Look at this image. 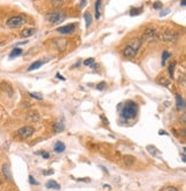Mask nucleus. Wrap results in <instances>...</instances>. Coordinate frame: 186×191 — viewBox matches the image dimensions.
I'll list each match as a JSON object with an SVG mask.
<instances>
[{
    "label": "nucleus",
    "mask_w": 186,
    "mask_h": 191,
    "mask_svg": "<svg viewBox=\"0 0 186 191\" xmlns=\"http://www.w3.org/2000/svg\"><path fill=\"white\" fill-rule=\"evenodd\" d=\"M137 114V104L134 101H128L122 109V117L130 120L133 119Z\"/></svg>",
    "instance_id": "nucleus-1"
},
{
    "label": "nucleus",
    "mask_w": 186,
    "mask_h": 191,
    "mask_svg": "<svg viewBox=\"0 0 186 191\" xmlns=\"http://www.w3.org/2000/svg\"><path fill=\"white\" fill-rule=\"evenodd\" d=\"M25 23V18L23 16H13L7 20L6 24L8 28H12V29H16V28H20L21 25H23Z\"/></svg>",
    "instance_id": "nucleus-2"
},
{
    "label": "nucleus",
    "mask_w": 186,
    "mask_h": 191,
    "mask_svg": "<svg viewBox=\"0 0 186 191\" xmlns=\"http://www.w3.org/2000/svg\"><path fill=\"white\" fill-rule=\"evenodd\" d=\"M33 132H35V129H33L32 127H30V126H24V127L20 128V129L16 131V136L20 137L21 139H26V138H29Z\"/></svg>",
    "instance_id": "nucleus-3"
},
{
    "label": "nucleus",
    "mask_w": 186,
    "mask_h": 191,
    "mask_svg": "<svg viewBox=\"0 0 186 191\" xmlns=\"http://www.w3.org/2000/svg\"><path fill=\"white\" fill-rule=\"evenodd\" d=\"M64 14L62 12H53L47 15V21L51 23H60L61 21L64 20Z\"/></svg>",
    "instance_id": "nucleus-4"
},
{
    "label": "nucleus",
    "mask_w": 186,
    "mask_h": 191,
    "mask_svg": "<svg viewBox=\"0 0 186 191\" xmlns=\"http://www.w3.org/2000/svg\"><path fill=\"white\" fill-rule=\"evenodd\" d=\"M161 39H163L164 42H176L178 39V33L171 30H167L161 35Z\"/></svg>",
    "instance_id": "nucleus-5"
},
{
    "label": "nucleus",
    "mask_w": 186,
    "mask_h": 191,
    "mask_svg": "<svg viewBox=\"0 0 186 191\" xmlns=\"http://www.w3.org/2000/svg\"><path fill=\"white\" fill-rule=\"evenodd\" d=\"M75 29H76V25H75L74 23H71V24H67V25H62V27L58 28L56 31H58L59 33L67 35V33H71V32H74Z\"/></svg>",
    "instance_id": "nucleus-6"
},
{
    "label": "nucleus",
    "mask_w": 186,
    "mask_h": 191,
    "mask_svg": "<svg viewBox=\"0 0 186 191\" xmlns=\"http://www.w3.org/2000/svg\"><path fill=\"white\" fill-rule=\"evenodd\" d=\"M137 53H138V51H136L133 47H131L130 45H128V46H125L124 48H123V55L125 57V58H134L136 55H137Z\"/></svg>",
    "instance_id": "nucleus-7"
},
{
    "label": "nucleus",
    "mask_w": 186,
    "mask_h": 191,
    "mask_svg": "<svg viewBox=\"0 0 186 191\" xmlns=\"http://www.w3.org/2000/svg\"><path fill=\"white\" fill-rule=\"evenodd\" d=\"M155 38H156V31L154 29H147L143 35V39H145L147 42H151Z\"/></svg>",
    "instance_id": "nucleus-8"
},
{
    "label": "nucleus",
    "mask_w": 186,
    "mask_h": 191,
    "mask_svg": "<svg viewBox=\"0 0 186 191\" xmlns=\"http://www.w3.org/2000/svg\"><path fill=\"white\" fill-rule=\"evenodd\" d=\"M1 171H2V174H3L5 179H6L7 181H12V173H10L9 166H8L7 164H3V165H2Z\"/></svg>",
    "instance_id": "nucleus-9"
},
{
    "label": "nucleus",
    "mask_w": 186,
    "mask_h": 191,
    "mask_svg": "<svg viewBox=\"0 0 186 191\" xmlns=\"http://www.w3.org/2000/svg\"><path fill=\"white\" fill-rule=\"evenodd\" d=\"M101 3L102 0H95V6H94V13H95V18L99 20L101 16Z\"/></svg>",
    "instance_id": "nucleus-10"
},
{
    "label": "nucleus",
    "mask_w": 186,
    "mask_h": 191,
    "mask_svg": "<svg viewBox=\"0 0 186 191\" xmlns=\"http://www.w3.org/2000/svg\"><path fill=\"white\" fill-rule=\"evenodd\" d=\"M48 60H46V61H40V60H38V61H35L29 68H28V72H32V70H36V69H38V68H40L44 63H46Z\"/></svg>",
    "instance_id": "nucleus-11"
},
{
    "label": "nucleus",
    "mask_w": 186,
    "mask_h": 191,
    "mask_svg": "<svg viewBox=\"0 0 186 191\" xmlns=\"http://www.w3.org/2000/svg\"><path fill=\"white\" fill-rule=\"evenodd\" d=\"M176 102H177V109H184L185 108V101L183 99V97L179 95H176Z\"/></svg>",
    "instance_id": "nucleus-12"
},
{
    "label": "nucleus",
    "mask_w": 186,
    "mask_h": 191,
    "mask_svg": "<svg viewBox=\"0 0 186 191\" xmlns=\"http://www.w3.org/2000/svg\"><path fill=\"white\" fill-rule=\"evenodd\" d=\"M141 44H143V40L139 39V38H136V39H133L129 45H130L131 47H133L136 51H138V50L141 47Z\"/></svg>",
    "instance_id": "nucleus-13"
},
{
    "label": "nucleus",
    "mask_w": 186,
    "mask_h": 191,
    "mask_svg": "<svg viewBox=\"0 0 186 191\" xmlns=\"http://www.w3.org/2000/svg\"><path fill=\"white\" fill-rule=\"evenodd\" d=\"M66 150V145L62 143V142H56L55 143V145H54V151L56 152V153H61V152H63Z\"/></svg>",
    "instance_id": "nucleus-14"
},
{
    "label": "nucleus",
    "mask_w": 186,
    "mask_h": 191,
    "mask_svg": "<svg viewBox=\"0 0 186 191\" xmlns=\"http://www.w3.org/2000/svg\"><path fill=\"white\" fill-rule=\"evenodd\" d=\"M46 188H48V189H54V190H60V189H61L60 184H59L58 182L53 181V180H51V181H48V182L46 183Z\"/></svg>",
    "instance_id": "nucleus-15"
},
{
    "label": "nucleus",
    "mask_w": 186,
    "mask_h": 191,
    "mask_svg": "<svg viewBox=\"0 0 186 191\" xmlns=\"http://www.w3.org/2000/svg\"><path fill=\"white\" fill-rule=\"evenodd\" d=\"M36 30L35 29H24L21 32V37H31L32 35H35Z\"/></svg>",
    "instance_id": "nucleus-16"
},
{
    "label": "nucleus",
    "mask_w": 186,
    "mask_h": 191,
    "mask_svg": "<svg viewBox=\"0 0 186 191\" xmlns=\"http://www.w3.org/2000/svg\"><path fill=\"white\" fill-rule=\"evenodd\" d=\"M84 18H85V22H86V28H89L92 23V15L90 12H85L84 13Z\"/></svg>",
    "instance_id": "nucleus-17"
},
{
    "label": "nucleus",
    "mask_w": 186,
    "mask_h": 191,
    "mask_svg": "<svg viewBox=\"0 0 186 191\" xmlns=\"http://www.w3.org/2000/svg\"><path fill=\"white\" fill-rule=\"evenodd\" d=\"M21 54H22V50L18 48V47H16V48H14V50L10 52L9 58H10V59H14V58H16V57H18V55H21Z\"/></svg>",
    "instance_id": "nucleus-18"
},
{
    "label": "nucleus",
    "mask_w": 186,
    "mask_h": 191,
    "mask_svg": "<svg viewBox=\"0 0 186 191\" xmlns=\"http://www.w3.org/2000/svg\"><path fill=\"white\" fill-rule=\"evenodd\" d=\"M63 129H64V126L62 122H55L54 123V131L55 132H61V131H63Z\"/></svg>",
    "instance_id": "nucleus-19"
},
{
    "label": "nucleus",
    "mask_w": 186,
    "mask_h": 191,
    "mask_svg": "<svg viewBox=\"0 0 186 191\" xmlns=\"http://www.w3.org/2000/svg\"><path fill=\"white\" fill-rule=\"evenodd\" d=\"M157 83H159V84H162V85H169V84H170V81L167 80L164 76H160V77L157 78Z\"/></svg>",
    "instance_id": "nucleus-20"
},
{
    "label": "nucleus",
    "mask_w": 186,
    "mask_h": 191,
    "mask_svg": "<svg viewBox=\"0 0 186 191\" xmlns=\"http://www.w3.org/2000/svg\"><path fill=\"white\" fill-rule=\"evenodd\" d=\"M141 12H143V7H139V8H132V9L130 10V15H131V16L139 15Z\"/></svg>",
    "instance_id": "nucleus-21"
},
{
    "label": "nucleus",
    "mask_w": 186,
    "mask_h": 191,
    "mask_svg": "<svg viewBox=\"0 0 186 191\" xmlns=\"http://www.w3.org/2000/svg\"><path fill=\"white\" fill-rule=\"evenodd\" d=\"M147 150H148V152L151 153V154H153V156H156V154H159V150L155 147V146H152V145H148L147 146Z\"/></svg>",
    "instance_id": "nucleus-22"
},
{
    "label": "nucleus",
    "mask_w": 186,
    "mask_h": 191,
    "mask_svg": "<svg viewBox=\"0 0 186 191\" xmlns=\"http://www.w3.org/2000/svg\"><path fill=\"white\" fill-rule=\"evenodd\" d=\"M170 58V53L169 52H167V51H164L163 52V54H162V66H164L166 65V61H167V59H169Z\"/></svg>",
    "instance_id": "nucleus-23"
},
{
    "label": "nucleus",
    "mask_w": 186,
    "mask_h": 191,
    "mask_svg": "<svg viewBox=\"0 0 186 191\" xmlns=\"http://www.w3.org/2000/svg\"><path fill=\"white\" fill-rule=\"evenodd\" d=\"M124 161H125V164H126V165H132V164L134 162V158H133V157L128 156V157H125V158H124Z\"/></svg>",
    "instance_id": "nucleus-24"
},
{
    "label": "nucleus",
    "mask_w": 186,
    "mask_h": 191,
    "mask_svg": "<svg viewBox=\"0 0 186 191\" xmlns=\"http://www.w3.org/2000/svg\"><path fill=\"white\" fill-rule=\"evenodd\" d=\"M175 66H176V62L174 61L170 66H169V74L171 75V77H174V70H175Z\"/></svg>",
    "instance_id": "nucleus-25"
},
{
    "label": "nucleus",
    "mask_w": 186,
    "mask_h": 191,
    "mask_svg": "<svg viewBox=\"0 0 186 191\" xmlns=\"http://www.w3.org/2000/svg\"><path fill=\"white\" fill-rule=\"evenodd\" d=\"M106 85H107V84H106V82H103V81H102V82H100V83L96 85V89H98V90H103V89L106 88Z\"/></svg>",
    "instance_id": "nucleus-26"
},
{
    "label": "nucleus",
    "mask_w": 186,
    "mask_h": 191,
    "mask_svg": "<svg viewBox=\"0 0 186 191\" xmlns=\"http://www.w3.org/2000/svg\"><path fill=\"white\" fill-rule=\"evenodd\" d=\"M29 96L31 97V98H35V99H37V100H41L43 99V97L39 95H37V93H32V92H30L29 93Z\"/></svg>",
    "instance_id": "nucleus-27"
},
{
    "label": "nucleus",
    "mask_w": 186,
    "mask_h": 191,
    "mask_svg": "<svg viewBox=\"0 0 186 191\" xmlns=\"http://www.w3.org/2000/svg\"><path fill=\"white\" fill-rule=\"evenodd\" d=\"M93 62H94V59H93V58H90V59H86V60L84 61V65H85V66H91Z\"/></svg>",
    "instance_id": "nucleus-28"
},
{
    "label": "nucleus",
    "mask_w": 186,
    "mask_h": 191,
    "mask_svg": "<svg viewBox=\"0 0 186 191\" xmlns=\"http://www.w3.org/2000/svg\"><path fill=\"white\" fill-rule=\"evenodd\" d=\"M153 8H154V9H160V8H162V3H161L160 1H156V2H154Z\"/></svg>",
    "instance_id": "nucleus-29"
},
{
    "label": "nucleus",
    "mask_w": 186,
    "mask_h": 191,
    "mask_svg": "<svg viewBox=\"0 0 186 191\" xmlns=\"http://www.w3.org/2000/svg\"><path fill=\"white\" fill-rule=\"evenodd\" d=\"M38 154H41L43 158H45V159H48L50 158V154L47 152H45V151H40V152H38Z\"/></svg>",
    "instance_id": "nucleus-30"
},
{
    "label": "nucleus",
    "mask_w": 186,
    "mask_h": 191,
    "mask_svg": "<svg viewBox=\"0 0 186 191\" xmlns=\"http://www.w3.org/2000/svg\"><path fill=\"white\" fill-rule=\"evenodd\" d=\"M29 182H30L31 184H35V186H38V184H39V183H38V182H37V181H36V180H35V179H33L31 175L29 176Z\"/></svg>",
    "instance_id": "nucleus-31"
},
{
    "label": "nucleus",
    "mask_w": 186,
    "mask_h": 191,
    "mask_svg": "<svg viewBox=\"0 0 186 191\" xmlns=\"http://www.w3.org/2000/svg\"><path fill=\"white\" fill-rule=\"evenodd\" d=\"M161 191H178L176 188H174V187H166V188H163Z\"/></svg>",
    "instance_id": "nucleus-32"
},
{
    "label": "nucleus",
    "mask_w": 186,
    "mask_h": 191,
    "mask_svg": "<svg viewBox=\"0 0 186 191\" xmlns=\"http://www.w3.org/2000/svg\"><path fill=\"white\" fill-rule=\"evenodd\" d=\"M86 2H88V0H81V8L85 7L86 6Z\"/></svg>",
    "instance_id": "nucleus-33"
},
{
    "label": "nucleus",
    "mask_w": 186,
    "mask_h": 191,
    "mask_svg": "<svg viewBox=\"0 0 186 191\" xmlns=\"http://www.w3.org/2000/svg\"><path fill=\"white\" fill-rule=\"evenodd\" d=\"M56 77H58L59 80H62V81H66V78H64V77H63L62 75H60L59 73H56Z\"/></svg>",
    "instance_id": "nucleus-34"
},
{
    "label": "nucleus",
    "mask_w": 186,
    "mask_h": 191,
    "mask_svg": "<svg viewBox=\"0 0 186 191\" xmlns=\"http://www.w3.org/2000/svg\"><path fill=\"white\" fill-rule=\"evenodd\" d=\"M78 181H82V182H90L91 180L90 179H77Z\"/></svg>",
    "instance_id": "nucleus-35"
},
{
    "label": "nucleus",
    "mask_w": 186,
    "mask_h": 191,
    "mask_svg": "<svg viewBox=\"0 0 186 191\" xmlns=\"http://www.w3.org/2000/svg\"><path fill=\"white\" fill-rule=\"evenodd\" d=\"M44 174H45V175H51V174H53V171H48V172H45Z\"/></svg>",
    "instance_id": "nucleus-36"
},
{
    "label": "nucleus",
    "mask_w": 186,
    "mask_h": 191,
    "mask_svg": "<svg viewBox=\"0 0 186 191\" xmlns=\"http://www.w3.org/2000/svg\"><path fill=\"white\" fill-rule=\"evenodd\" d=\"M78 66H81V61H78L76 65H74V66H73V68H76V67H78Z\"/></svg>",
    "instance_id": "nucleus-37"
},
{
    "label": "nucleus",
    "mask_w": 186,
    "mask_h": 191,
    "mask_svg": "<svg viewBox=\"0 0 186 191\" xmlns=\"http://www.w3.org/2000/svg\"><path fill=\"white\" fill-rule=\"evenodd\" d=\"M52 1L54 2V5H58V3H59V2H61L62 0H52Z\"/></svg>",
    "instance_id": "nucleus-38"
},
{
    "label": "nucleus",
    "mask_w": 186,
    "mask_h": 191,
    "mask_svg": "<svg viewBox=\"0 0 186 191\" xmlns=\"http://www.w3.org/2000/svg\"><path fill=\"white\" fill-rule=\"evenodd\" d=\"M166 134H167V132H166V131H163V130H161V131L159 132V135H166Z\"/></svg>",
    "instance_id": "nucleus-39"
},
{
    "label": "nucleus",
    "mask_w": 186,
    "mask_h": 191,
    "mask_svg": "<svg viewBox=\"0 0 186 191\" xmlns=\"http://www.w3.org/2000/svg\"><path fill=\"white\" fill-rule=\"evenodd\" d=\"M91 68H93V69H95V68H96V65H91Z\"/></svg>",
    "instance_id": "nucleus-40"
},
{
    "label": "nucleus",
    "mask_w": 186,
    "mask_h": 191,
    "mask_svg": "<svg viewBox=\"0 0 186 191\" xmlns=\"http://www.w3.org/2000/svg\"><path fill=\"white\" fill-rule=\"evenodd\" d=\"M182 6H183V7L185 6V0H182Z\"/></svg>",
    "instance_id": "nucleus-41"
},
{
    "label": "nucleus",
    "mask_w": 186,
    "mask_h": 191,
    "mask_svg": "<svg viewBox=\"0 0 186 191\" xmlns=\"http://www.w3.org/2000/svg\"><path fill=\"white\" fill-rule=\"evenodd\" d=\"M0 184H1V180H0Z\"/></svg>",
    "instance_id": "nucleus-42"
}]
</instances>
